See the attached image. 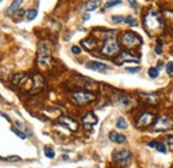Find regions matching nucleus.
<instances>
[{"instance_id":"f257e3e1","label":"nucleus","mask_w":173,"mask_h":168,"mask_svg":"<svg viewBox=\"0 0 173 168\" xmlns=\"http://www.w3.org/2000/svg\"><path fill=\"white\" fill-rule=\"evenodd\" d=\"M142 24H144L145 31L148 32L149 36H153L156 32L161 31L164 22H162L160 13L156 9H149L148 12L144 15V20H142Z\"/></svg>"},{"instance_id":"f03ea898","label":"nucleus","mask_w":173,"mask_h":168,"mask_svg":"<svg viewBox=\"0 0 173 168\" xmlns=\"http://www.w3.org/2000/svg\"><path fill=\"white\" fill-rule=\"evenodd\" d=\"M101 52L104 53L105 56H116L120 52V45L117 43V40L115 38V32H109L108 38L104 40V44H103Z\"/></svg>"},{"instance_id":"7ed1b4c3","label":"nucleus","mask_w":173,"mask_h":168,"mask_svg":"<svg viewBox=\"0 0 173 168\" xmlns=\"http://www.w3.org/2000/svg\"><path fill=\"white\" fill-rule=\"evenodd\" d=\"M141 38L139 35H136L135 32L132 31H128V32H124L121 35V44L125 47V48H135V47H139L141 44Z\"/></svg>"},{"instance_id":"20e7f679","label":"nucleus","mask_w":173,"mask_h":168,"mask_svg":"<svg viewBox=\"0 0 173 168\" xmlns=\"http://www.w3.org/2000/svg\"><path fill=\"white\" fill-rule=\"evenodd\" d=\"M72 99L75 100L79 106H84L86 103H91L96 99L95 93L92 92H88V91H83V89H79V91H75L72 93Z\"/></svg>"},{"instance_id":"39448f33","label":"nucleus","mask_w":173,"mask_h":168,"mask_svg":"<svg viewBox=\"0 0 173 168\" xmlns=\"http://www.w3.org/2000/svg\"><path fill=\"white\" fill-rule=\"evenodd\" d=\"M51 62V48L47 43H40L38 52V63L40 66H48Z\"/></svg>"},{"instance_id":"423d86ee","label":"nucleus","mask_w":173,"mask_h":168,"mask_svg":"<svg viewBox=\"0 0 173 168\" xmlns=\"http://www.w3.org/2000/svg\"><path fill=\"white\" fill-rule=\"evenodd\" d=\"M113 160L120 167H126L132 160V152L128 150H119L113 153Z\"/></svg>"},{"instance_id":"0eeeda50","label":"nucleus","mask_w":173,"mask_h":168,"mask_svg":"<svg viewBox=\"0 0 173 168\" xmlns=\"http://www.w3.org/2000/svg\"><path fill=\"white\" fill-rule=\"evenodd\" d=\"M172 127H173L172 120L169 119L166 115H164V116H160L158 119L153 123L152 128L155 131H166V129H171Z\"/></svg>"},{"instance_id":"6e6552de","label":"nucleus","mask_w":173,"mask_h":168,"mask_svg":"<svg viewBox=\"0 0 173 168\" xmlns=\"http://www.w3.org/2000/svg\"><path fill=\"white\" fill-rule=\"evenodd\" d=\"M153 120H155V115L152 112H142L137 117L136 124H137V127H148L153 123Z\"/></svg>"},{"instance_id":"1a4fd4ad","label":"nucleus","mask_w":173,"mask_h":168,"mask_svg":"<svg viewBox=\"0 0 173 168\" xmlns=\"http://www.w3.org/2000/svg\"><path fill=\"white\" fill-rule=\"evenodd\" d=\"M137 60H139V56H135V55H132L129 51H122L120 55L116 58V64H121L122 62H133V63H137Z\"/></svg>"},{"instance_id":"9d476101","label":"nucleus","mask_w":173,"mask_h":168,"mask_svg":"<svg viewBox=\"0 0 173 168\" xmlns=\"http://www.w3.org/2000/svg\"><path fill=\"white\" fill-rule=\"evenodd\" d=\"M57 122L60 124H63L64 127H67L68 129L73 131V132H75V131H77V123H76L72 117H69V116H60L59 119H57Z\"/></svg>"},{"instance_id":"9b49d317","label":"nucleus","mask_w":173,"mask_h":168,"mask_svg":"<svg viewBox=\"0 0 173 168\" xmlns=\"http://www.w3.org/2000/svg\"><path fill=\"white\" fill-rule=\"evenodd\" d=\"M86 68L93 69V71H100V72H104V71H109V67L104 64V63H100V62H89L86 64Z\"/></svg>"},{"instance_id":"f8f14e48","label":"nucleus","mask_w":173,"mask_h":168,"mask_svg":"<svg viewBox=\"0 0 173 168\" xmlns=\"http://www.w3.org/2000/svg\"><path fill=\"white\" fill-rule=\"evenodd\" d=\"M43 87H44V79H43V76L40 75V73L33 75V88H32V92L41 89Z\"/></svg>"},{"instance_id":"ddd939ff","label":"nucleus","mask_w":173,"mask_h":168,"mask_svg":"<svg viewBox=\"0 0 173 168\" xmlns=\"http://www.w3.org/2000/svg\"><path fill=\"white\" fill-rule=\"evenodd\" d=\"M81 122H83V124H85V126H93V124H96L99 122V119H97V116H96L95 113L89 112V113H86V115L83 117Z\"/></svg>"},{"instance_id":"4468645a","label":"nucleus","mask_w":173,"mask_h":168,"mask_svg":"<svg viewBox=\"0 0 173 168\" xmlns=\"http://www.w3.org/2000/svg\"><path fill=\"white\" fill-rule=\"evenodd\" d=\"M109 140L113 142V143L121 144V143H125L126 137L124 135H121V133H117V132H115V131H112V132L109 133Z\"/></svg>"},{"instance_id":"2eb2a0df","label":"nucleus","mask_w":173,"mask_h":168,"mask_svg":"<svg viewBox=\"0 0 173 168\" xmlns=\"http://www.w3.org/2000/svg\"><path fill=\"white\" fill-rule=\"evenodd\" d=\"M81 45L84 47L85 49H88V51H92V49H95L96 47H97V40H95V39H84V40H81Z\"/></svg>"},{"instance_id":"dca6fc26","label":"nucleus","mask_w":173,"mask_h":168,"mask_svg":"<svg viewBox=\"0 0 173 168\" xmlns=\"http://www.w3.org/2000/svg\"><path fill=\"white\" fill-rule=\"evenodd\" d=\"M21 3H23V0H13L12 2V4L8 7V9H7V15L8 16H12V15H15V12L19 9V7L21 5Z\"/></svg>"},{"instance_id":"f3484780","label":"nucleus","mask_w":173,"mask_h":168,"mask_svg":"<svg viewBox=\"0 0 173 168\" xmlns=\"http://www.w3.org/2000/svg\"><path fill=\"white\" fill-rule=\"evenodd\" d=\"M141 97L149 104H156L158 102V96L155 93H141Z\"/></svg>"},{"instance_id":"a211bd4d","label":"nucleus","mask_w":173,"mask_h":168,"mask_svg":"<svg viewBox=\"0 0 173 168\" xmlns=\"http://www.w3.org/2000/svg\"><path fill=\"white\" fill-rule=\"evenodd\" d=\"M148 146L152 147V148H156L158 152H161V153H165L166 152V147L164 146V144L158 143V142H151V143H148Z\"/></svg>"},{"instance_id":"6ab92c4d","label":"nucleus","mask_w":173,"mask_h":168,"mask_svg":"<svg viewBox=\"0 0 173 168\" xmlns=\"http://www.w3.org/2000/svg\"><path fill=\"white\" fill-rule=\"evenodd\" d=\"M99 4H100L99 0H89V2L85 4V9H86V11H89V12L95 11V9L99 7Z\"/></svg>"},{"instance_id":"aec40b11","label":"nucleus","mask_w":173,"mask_h":168,"mask_svg":"<svg viewBox=\"0 0 173 168\" xmlns=\"http://www.w3.org/2000/svg\"><path fill=\"white\" fill-rule=\"evenodd\" d=\"M116 127L120 129H125L126 127H128V123H126V120L124 117H119V119L116 120Z\"/></svg>"},{"instance_id":"412c9836","label":"nucleus","mask_w":173,"mask_h":168,"mask_svg":"<svg viewBox=\"0 0 173 168\" xmlns=\"http://www.w3.org/2000/svg\"><path fill=\"white\" fill-rule=\"evenodd\" d=\"M24 73H21V72H19V73H15V75L12 76V83L13 84H16V86H18V84H20L21 83V80L24 79Z\"/></svg>"},{"instance_id":"4be33fe9","label":"nucleus","mask_w":173,"mask_h":168,"mask_svg":"<svg viewBox=\"0 0 173 168\" xmlns=\"http://www.w3.org/2000/svg\"><path fill=\"white\" fill-rule=\"evenodd\" d=\"M36 16H38V9L31 8V9L27 11V20H33Z\"/></svg>"},{"instance_id":"5701e85b","label":"nucleus","mask_w":173,"mask_h":168,"mask_svg":"<svg viewBox=\"0 0 173 168\" xmlns=\"http://www.w3.org/2000/svg\"><path fill=\"white\" fill-rule=\"evenodd\" d=\"M148 75H149V78L156 79L158 76V68H156V67H151V68L148 69Z\"/></svg>"},{"instance_id":"b1692460","label":"nucleus","mask_w":173,"mask_h":168,"mask_svg":"<svg viewBox=\"0 0 173 168\" xmlns=\"http://www.w3.org/2000/svg\"><path fill=\"white\" fill-rule=\"evenodd\" d=\"M44 155L49 159H53L55 157V151H53L51 147H44Z\"/></svg>"},{"instance_id":"393cba45","label":"nucleus","mask_w":173,"mask_h":168,"mask_svg":"<svg viewBox=\"0 0 173 168\" xmlns=\"http://www.w3.org/2000/svg\"><path fill=\"white\" fill-rule=\"evenodd\" d=\"M125 22V18L121 15H113L112 16V23H115V24H119V23H122Z\"/></svg>"},{"instance_id":"a878e982","label":"nucleus","mask_w":173,"mask_h":168,"mask_svg":"<svg viewBox=\"0 0 173 168\" xmlns=\"http://www.w3.org/2000/svg\"><path fill=\"white\" fill-rule=\"evenodd\" d=\"M11 131H12L13 133H15V135H18V136L20 137V139H23V140H24L25 137H27L24 132H21V131H20V129H18V128H15V127H12V128H11Z\"/></svg>"},{"instance_id":"bb28decb","label":"nucleus","mask_w":173,"mask_h":168,"mask_svg":"<svg viewBox=\"0 0 173 168\" xmlns=\"http://www.w3.org/2000/svg\"><path fill=\"white\" fill-rule=\"evenodd\" d=\"M120 4H121V2H120V0H111V2H106L105 3V8H112V7L120 5Z\"/></svg>"},{"instance_id":"cd10ccee","label":"nucleus","mask_w":173,"mask_h":168,"mask_svg":"<svg viewBox=\"0 0 173 168\" xmlns=\"http://www.w3.org/2000/svg\"><path fill=\"white\" fill-rule=\"evenodd\" d=\"M125 23L129 25H137V20L135 18H132V16H128V18H125Z\"/></svg>"},{"instance_id":"c85d7f7f","label":"nucleus","mask_w":173,"mask_h":168,"mask_svg":"<svg viewBox=\"0 0 173 168\" xmlns=\"http://www.w3.org/2000/svg\"><path fill=\"white\" fill-rule=\"evenodd\" d=\"M166 146H168L171 150H173V135L166 136Z\"/></svg>"},{"instance_id":"c756f323","label":"nucleus","mask_w":173,"mask_h":168,"mask_svg":"<svg viewBox=\"0 0 173 168\" xmlns=\"http://www.w3.org/2000/svg\"><path fill=\"white\" fill-rule=\"evenodd\" d=\"M5 160H7V162H20V160H21V157L16 156V155H12V156L5 157Z\"/></svg>"},{"instance_id":"7c9ffc66","label":"nucleus","mask_w":173,"mask_h":168,"mask_svg":"<svg viewBox=\"0 0 173 168\" xmlns=\"http://www.w3.org/2000/svg\"><path fill=\"white\" fill-rule=\"evenodd\" d=\"M165 71H166V73H172L173 72V62H168V63H166Z\"/></svg>"},{"instance_id":"2f4dec72","label":"nucleus","mask_w":173,"mask_h":168,"mask_svg":"<svg viewBox=\"0 0 173 168\" xmlns=\"http://www.w3.org/2000/svg\"><path fill=\"white\" fill-rule=\"evenodd\" d=\"M161 45H162V42L158 39V40H157V47H156V53H158V55H161V53H162Z\"/></svg>"},{"instance_id":"473e14b6","label":"nucleus","mask_w":173,"mask_h":168,"mask_svg":"<svg viewBox=\"0 0 173 168\" xmlns=\"http://www.w3.org/2000/svg\"><path fill=\"white\" fill-rule=\"evenodd\" d=\"M71 51H72L73 55H79V53L81 52V48H80V47H77V45H73L72 48H71Z\"/></svg>"},{"instance_id":"72a5a7b5","label":"nucleus","mask_w":173,"mask_h":168,"mask_svg":"<svg viewBox=\"0 0 173 168\" xmlns=\"http://www.w3.org/2000/svg\"><path fill=\"white\" fill-rule=\"evenodd\" d=\"M139 71H140V67H136V68H126V72H129V73H136Z\"/></svg>"},{"instance_id":"f704fd0d","label":"nucleus","mask_w":173,"mask_h":168,"mask_svg":"<svg viewBox=\"0 0 173 168\" xmlns=\"http://www.w3.org/2000/svg\"><path fill=\"white\" fill-rule=\"evenodd\" d=\"M24 13H25L24 9H18V11L15 12V15H16V16H23V15H24Z\"/></svg>"},{"instance_id":"c9c22d12","label":"nucleus","mask_w":173,"mask_h":168,"mask_svg":"<svg viewBox=\"0 0 173 168\" xmlns=\"http://www.w3.org/2000/svg\"><path fill=\"white\" fill-rule=\"evenodd\" d=\"M129 2V4L132 5V8H136V7H137V2H136V0H128Z\"/></svg>"},{"instance_id":"e433bc0d","label":"nucleus","mask_w":173,"mask_h":168,"mask_svg":"<svg viewBox=\"0 0 173 168\" xmlns=\"http://www.w3.org/2000/svg\"><path fill=\"white\" fill-rule=\"evenodd\" d=\"M16 126H18L19 128H21V129H25V131H27V127H25V126H24V124H23V123H20V122H16Z\"/></svg>"},{"instance_id":"4c0bfd02","label":"nucleus","mask_w":173,"mask_h":168,"mask_svg":"<svg viewBox=\"0 0 173 168\" xmlns=\"http://www.w3.org/2000/svg\"><path fill=\"white\" fill-rule=\"evenodd\" d=\"M88 19H89V15H88V13H85V15H84V20L86 22V20H88Z\"/></svg>"},{"instance_id":"58836bf2","label":"nucleus","mask_w":173,"mask_h":168,"mask_svg":"<svg viewBox=\"0 0 173 168\" xmlns=\"http://www.w3.org/2000/svg\"><path fill=\"white\" fill-rule=\"evenodd\" d=\"M0 160H5V157H2V156H0Z\"/></svg>"},{"instance_id":"ea45409f","label":"nucleus","mask_w":173,"mask_h":168,"mask_svg":"<svg viewBox=\"0 0 173 168\" xmlns=\"http://www.w3.org/2000/svg\"><path fill=\"white\" fill-rule=\"evenodd\" d=\"M0 100H2V95H0Z\"/></svg>"},{"instance_id":"a19ab883","label":"nucleus","mask_w":173,"mask_h":168,"mask_svg":"<svg viewBox=\"0 0 173 168\" xmlns=\"http://www.w3.org/2000/svg\"><path fill=\"white\" fill-rule=\"evenodd\" d=\"M0 2H2V0H0Z\"/></svg>"}]
</instances>
